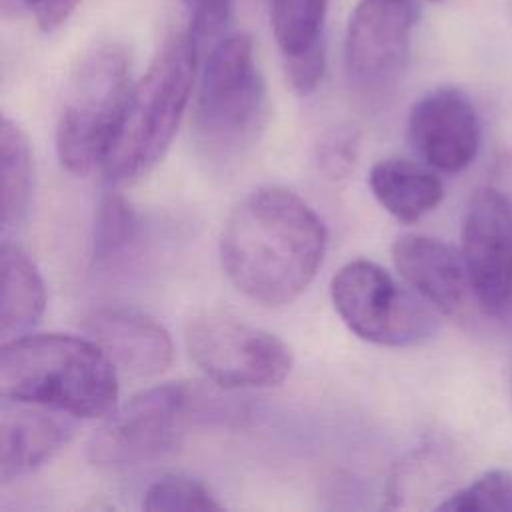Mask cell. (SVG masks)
<instances>
[{
	"label": "cell",
	"mask_w": 512,
	"mask_h": 512,
	"mask_svg": "<svg viewBox=\"0 0 512 512\" xmlns=\"http://www.w3.org/2000/svg\"><path fill=\"white\" fill-rule=\"evenodd\" d=\"M408 138L426 166L446 174L462 172L480 148L476 108L458 88H434L410 108Z\"/></svg>",
	"instance_id": "11"
},
{
	"label": "cell",
	"mask_w": 512,
	"mask_h": 512,
	"mask_svg": "<svg viewBox=\"0 0 512 512\" xmlns=\"http://www.w3.org/2000/svg\"><path fill=\"white\" fill-rule=\"evenodd\" d=\"M358 156V134L348 128H338L328 132L316 152L318 168L324 172L330 180H340L348 176V172L354 168Z\"/></svg>",
	"instance_id": "22"
},
{
	"label": "cell",
	"mask_w": 512,
	"mask_h": 512,
	"mask_svg": "<svg viewBox=\"0 0 512 512\" xmlns=\"http://www.w3.org/2000/svg\"><path fill=\"white\" fill-rule=\"evenodd\" d=\"M326 228L312 206L280 186L252 190L220 234V262L238 292L262 306L296 300L326 252Z\"/></svg>",
	"instance_id": "1"
},
{
	"label": "cell",
	"mask_w": 512,
	"mask_h": 512,
	"mask_svg": "<svg viewBox=\"0 0 512 512\" xmlns=\"http://www.w3.org/2000/svg\"><path fill=\"white\" fill-rule=\"evenodd\" d=\"M398 274L442 314H458L472 294L462 250L424 234H404L392 244Z\"/></svg>",
	"instance_id": "14"
},
{
	"label": "cell",
	"mask_w": 512,
	"mask_h": 512,
	"mask_svg": "<svg viewBox=\"0 0 512 512\" xmlns=\"http://www.w3.org/2000/svg\"><path fill=\"white\" fill-rule=\"evenodd\" d=\"M412 24V0L358 2L344 40L346 76L358 96L382 100L400 84L410 58Z\"/></svg>",
	"instance_id": "10"
},
{
	"label": "cell",
	"mask_w": 512,
	"mask_h": 512,
	"mask_svg": "<svg viewBox=\"0 0 512 512\" xmlns=\"http://www.w3.org/2000/svg\"><path fill=\"white\" fill-rule=\"evenodd\" d=\"M138 218L128 200L110 190L96 208L92 226V260L94 264H108L120 258L136 240Z\"/></svg>",
	"instance_id": "19"
},
{
	"label": "cell",
	"mask_w": 512,
	"mask_h": 512,
	"mask_svg": "<svg viewBox=\"0 0 512 512\" xmlns=\"http://www.w3.org/2000/svg\"><path fill=\"white\" fill-rule=\"evenodd\" d=\"M508 390H510V400H512V356H510V366H508Z\"/></svg>",
	"instance_id": "25"
},
{
	"label": "cell",
	"mask_w": 512,
	"mask_h": 512,
	"mask_svg": "<svg viewBox=\"0 0 512 512\" xmlns=\"http://www.w3.org/2000/svg\"><path fill=\"white\" fill-rule=\"evenodd\" d=\"M84 332L106 352L118 372L148 378L164 372L174 356L168 330L150 314L104 306L82 320Z\"/></svg>",
	"instance_id": "12"
},
{
	"label": "cell",
	"mask_w": 512,
	"mask_h": 512,
	"mask_svg": "<svg viewBox=\"0 0 512 512\" xmlns=\"http://www.w3.org/2000/svg\"><path fill=\"white\" fill-rule=\"evenodd\" d=\"M46 310L44 280L30 256L8 240L0 248V334L4 340L28 334Z\"/></svg>",
	"instance_id": "17"
},
{
	"label": "cell",
	"mask_w": 512,
	"mask_h": 512,
	"mask_svg": "<svg viewBox=\"0 0 512 512\" xmlns=\"http://www.w3.org/2000/svg\"><path fill=\"white\" fill-rule=\"evenodd\" d=\"M30 10L36 24L44 32H52L62 26L82 0H14Z\"/></svg>",
	"instance_id": "24"
},
{
	"label": "cell",
	"mask_w": 512,
	"mask_h": 512,
	"mask_svg": "<svg viewBox=\"0 0 512 512\" xmlns=\"http://www.w3.org/2000/svg\"><path fill=\"white\" fill-rule=\"evenodd\" d=\"M220 396L196 382H166L134 394L108 414L88 444V458L106 470H126L170 454L188 428L220 416Z\"/></svg>",
	"instance_id": "5"
},
{
	"label": "cell",
	"mask_w": 512,
	"mask_h": 512,
	"mask_svg": "<svg viewBox=\"0 0 512 512\" xmlns=\"http://www.w3.org/2000/svg\"><path fill=\"white\" fill-rule=\"evenodd\" d=\"M130 88V62L120 46H98L80 60L56 122L58 160L70 174L88 176L104 166Z\"/></svg>",
	"instance_id": "6"
},
{
	"label": "cell",
	"mask_w": 512,
	"mask_h": 512,
	"mask_svg": "<svg viewBox=\"0 0 512 512\" xmlns=\"http://www.w3.org/2000/svg\"><path fill=\"white\" fill-rule=\"evenodd\" d=\"M462 256L480 308L504 310L512 302V152L494 158L486 182L470 196Z\"/></svg>",
	"instance_id": "9"
},
{
	"label": "cell",
	"mask_w": 512,
	"mask_h": 512,
	"mask_svg": "<svg viewBox=\"0 0 512 512\" xmlns=\"http://www.w3.org/2000/svg\"><path fill=\"white\" fill-rule=\"evenodd\" d=\"M190 16V34L196 42L216 36L230 18L232 0H182Z\"/></svg>",
	"instance_id": "23"
},
{
	"label": "cell",
	"mask_w": 512,
	"mask_h": 512,
	"mask_svg": "<svg viewBox=\"0 0 512 512\" xmlns=\"http://www.w3.org/2000/svg\"><path fill=\"white\" fill-rule=\"evenodd\" d=\"M436 508L448 512H512V472L488 470Z\"/></svg>",
	"instance_id": "21"
},
{
	"label": "cell",
	"mask_w": 512,
	"mask_h": 512,
	"mask_svg": "<svg viewBox=\"0 0 512 512\" xmlns=\"http://www.w3.org/2000/svg\"><path fill=\"white\" fill-rule=\"evenodd\" d=\"M142 508L148 512L176 510H220L222 504L212 492L194 478L182 474H166L152 482L142 498Z\"/></svg>",
	"instance_id": "20"
},
{
	"label": "cell",
	"mask_w": 512,
	"mask_h": 512,
	"mask_svg": "<svg viewBox=\"0 0 512 512\" xmlns=\"http://www.w3.org/2000/svg\"><path fill=\"white\" fill-rule=\"evenodd\" d=\"M0 394L74 418H102L118 402V370L90 336L22 334L2 342Z\"/></svg>",
	"instance_id": "2"
},
{
	"label": "cell",
	"mask_w": 512,
	"mask_h": 512,
	"mask_svg": "<svg viewBox=\"0 0 512 512\" xmlns=\"http://www.w3.org/2000/svg\"><path fill=\"white\" fill-rule=\"evenodd\" d=\"M198 154L216 166L242 158L268 120V90L246 34L222 38L210 52L192 110Z\"/></svg>",
	"instance_id": "4"
},
{
	"label": "cell",
	"mask_w": 512,
	"mask_h": 512,
	"mask_svg": "<svg viewBox=\"0 0 512 512\" xmlns=\"http://www.w3.org/2000/svg\"><path fill=\"white\" fill-rule=\"evenodd\" d=\"M196 52L198 42L190 32L174 34L164 42L138 84L130 88L102 166L108 182H132L150 172L164 156L190 102Z\"/></svg>",
	"instance_id": "3"
},
{
	"label": "cell",
	"mask_w": 512,
	"mask_h": 512,
	"mask_svg": "<svg viewBox=\"0 0 512 512\" xmlns=\"http://www.w3.org/2000/svg\"><path fill=\"white\" fill-rule=\"evenodd\" d=\"M378 204L402 222H416L432 212L444 196L440 178L426 166L406 158H382L368 174Z\"/></svg>",
	"instance_id": "16"
},
{
	"label": "cell",
	"mask_w": 512,
	"mask_h": 512,
	"mask_svg": "<svg viewBox=\"0 0 512 512\" xmlns=\"http://www.w3.org/2000/svg\"><path fill=\"white\" fill-rule=\"evenodd\" d=\"M34 186V162L24 130L10 118L0 126V208L4 234L28 214Z\"/></svg>",
	"instance_id": "18"
},
{
	"label": "cell",
	"mask_w": 512,
	"mask_h": 512,
	"mask_svg": "<svg viewBox=\"0 0 512 512\" xmlns=\"http://www.w3.org/2000/svg\"><path fill=\"white\" fill-rule=\"evenodd\" d=\"M328 0H272V32L286 78L300 96L312 94L326 70L324 22Z\"/></svg>",
	"instance_id": "15"
},
{
	"label": "cell",
	"mask_w": 512,
	"mask_h": 512,
	"mask_svg": "<svg viewBox=\"0 0 512 512\" xmlns=\"http://www.w3.org/2000/svg\"><path fill=\"white\" fill-rule=\"evenodd\" d=\"M184 344L202 374L226 390L276 386L292 370V352L278 336L230 312L190 318Z\"/></svg>",
	"instance_id": "8"
},
{
	"label": "cell",
	"mask_w": 512,
	"mask_h": 512,
	"mask_svg": "<svg viewBox=\"0 0 512 512\" xmlns=\"http://www.w3.org/2000/svg\"><path fill=\"white\" fill-rule=\"evenodd\" d=\"M330 298L342 322L358 338L378 346H416L438 330V310L416 290L400 286L376 262L344 264L330 282Z\"/></svg>",
	"instance_id": "7"
},
{
	"label": "cell",
	"mask_w": 512,
	"mask_h": 512,
	"mask_svg": "<svg viewBox=\"0 0 512 512\" xmlns=\"http://www.w3.org/2000/svg\"><path fill=\"white\" fill-rule=\"evenodd\" d=\"M0 422V482L8 484L44 466L74 436L70 414L6 400Z\"/></svg>",
	"instance_id": "13"
}]
</instances>
